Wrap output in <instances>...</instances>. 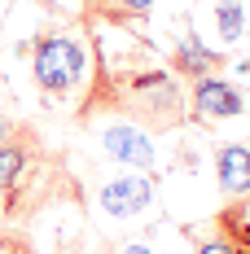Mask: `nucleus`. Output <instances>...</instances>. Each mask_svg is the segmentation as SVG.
<instances>
[{"mask_svg": "<svg viewBox=\"0 0 250 254\" xmlns=\"http://www.w3.org/2000/svg\"><path fill=\"white\" fill-rule=\"evenodd\" d=\"M105 101L114 110H123L127 119L145 127V131H167L184 119V92L175 83L171 70H154V66H141V70H123V75L105 79L101 83Z\"/></svg>", "mask_w": 250, "mask_h": 254, "instance_id": "1", "label": "nucleus"}, {"mask_svg": "<svg viewBox=\"0 0 250 254\" xmlns=\"http://www.w3.org/2000/svg\"><path fill=\"white\" fill-rule=\"evenodd\" d=\"M49 167H57V162L44 153L35 127L18 123L13 136L0 145V215L18 219V215H31L26 206L44 202L49 197L44 193V180H53Z\"/></svg>", "mask_w": 250, "mask_h": 254, "instance_id": "2", "label": "nucleus"}, {"mask_svg": "<svg viewBox=\"0 0 250 254\" xmlns=\"http://www.w3.org/2000/svg\"><path fill=\"white\" fill-rule=\"evenodd\" d=\"M31 75H35V88L49 92V97H71L75 88H83L88 79V49L79 35H66V31H44L35 35L31 44Z\"/></svg>", "mask_w": 250, "mask_h": 254, "instance_id": "3", "label": "nucleus"}, {"mask_svg": "<svg viewBox=\"0 0 250 254\" xmlns=\"http://www.w3.org/2000/svg\"><path fill=\"white\" fill-rule=\"evenodd\" d=\"M189 105H193V114H198L202 123H224V119H242V114H246V97L220 75L193 79Z\"/></svg>", "mask_w": 250, "mask_h": 254, "instance_id": "4", "label": "nucleus"}, {"mask_svg": "<svg viewBox=\"0 0 250 254\" xmlns=\"http://www.w3.org/2000/svg\"><path fill=\"white\" fill-rule=\"evenodd\" d=\"M101 145L110 158H119L127 167H141V171H150L154 167V140L145 127H132V123H110L101 131Z\"/></svg>", "mask_w": 250, "mask_h": 254, "instance_id": "5", "label": "nucleus"}, {"mask_svg": "<svg viewBox=\"0 0 250 254\" xmlns=\"http://www.w3.org/2000/svg\"><path fill=\"white\" fill-rule=\"evenodd\" d=\"M150 202H154V180L150 176H119L101 189V210L105 215H119V219L141 215Z\"/></svg>", "mask_w": 250, "mask_h": 254, "instance_id": "6", "label": "nucleus"}, {"mask_svg": "<svg viewBox=\"0 0 250 254\" xmlns=\"http://www.w3.org/2000/svg\"><path fill=\"white\" fill-rule=\"evenodd\" d=\"M215 180L224 197H250V145H220Z\"/></svg>", "mask_w": 250, "mask_h": 254, "instance_id": "7", "label": "nucleus"}, {"mask_svg": "<svg viewBox=\"0 0 250 254\" xmlns=\"http://www.w3.org/2000/svg\"><path fill=\"white\" fill-rule=\"evenodd\" d=\"M224 66V57L220 53H211L202 44L198 35H184V44L171 53V70H180L184 79H202V75H215Z\"/></svg>", "mask_w": 250, "mask_h": 254, "instance_id": "8", "label": "nucleus"}, {"mask_svg": "<svg viewBox=\"0 0 250 254\" xmlns=\"http://www.w3.org/2000/svg\"><path fill=\"white\" fill-rule=\"evenodd\" d=\"M215 232H220L237 254H246L250 250V197H233V202L215 215Z\"/></svg>", "mask_w": 250, "mask_h": 254, "instance_id": "9", "label": "nucleus"}, {"mask_svg": "<svg viewBox=\"0 0 250 254\" xmlns=\"http://www.w3.org/2000/svg\"><path fill=\"white\" fill-rule=\"evenodd\" d=\"M154 0H92V13L110 18V22H127V18H145Z\"/></svg>", "mask_w": 250, "mask_h": 254, "instance_id": "10", "label": "nucleus"}, {"mask_svg": "<svg viewBox=\"0 0 250 254\" xmlns=\"http://www.w3.org/2000/svg\"><path fill=\"white\" fill-rule=\"evenodd\" d=\"M215 18H220V40H228V44L242 40V22L246 18H242V4L237 0H220L215 4Z\"/></svg>", "mask_w": 250, "mask_h": 254, "instance_id": "11", "label": "nucleus"}, {"mask_svg": "<svg viewBox=\"0 0 250 254\" xmlns=\"http://www.w3.org/2000/svg\"><path fill=\"white\" fill-rule=\"evenodd\" d=\"M0 254H35V250H31V241L18 237V232H0Z\"/></svg>", "mask_w": 250, "mask_h": 254, "instance_id": "12", "label": "nucleus"}, {"mask_svg": "<svg viewBox=\"0 0 250 254\" xmlns=\"http://www.w3.org/2000/svg\"><path fill=\"white\" fill-rule=\"evenodd\" d=\"M198 254H237V250L228 246L220 232H211V237H202V241H198Z\"/></svg>", "mask_w": 250, "mask_h": 254, "instance_id": "13", "label": "nucleus"}, {"mask_svg": "<svg viewBox=\"0 0 250 254\" xmlns=\"http://www.w3.org/2000/svg\"><path fill=\"white\" fill-rule=\"evenodd\" d=\"M13 119H9V114H4V110H0V145H4V140H9V136H13Z\"/></svg>", "mask_w": 250, "mask_h": 254, "instance_id": "14", "label": "nucleus"}, {"mask_svg": "<svg viewBox=\"0 0 250 254\" xmlns=\"http://www.w3.org/2000/svg\"><path fill=\"white\" fill-rule=\"evenodd\" d=\"M123 254H158V250H150V246H145V241H132V246H127Z\"/></svg>", "mask_w": 250, "mask_h": 254, "instance_id": "15", "label": "nucleus"}, {"mask_svg": "<svg viewBox=\"0 0 250 254\" xmlns=\"http://www.w3.org/2000/svg\"><path fill=\"white\" fill-rule=\"evenodd\" d=\"M246 254H250V250H246Z\"/></svg>", "mask_w": 250, "mask_h": 254, "instance_id": "16", "label": "nucleus"}]
</instances>
